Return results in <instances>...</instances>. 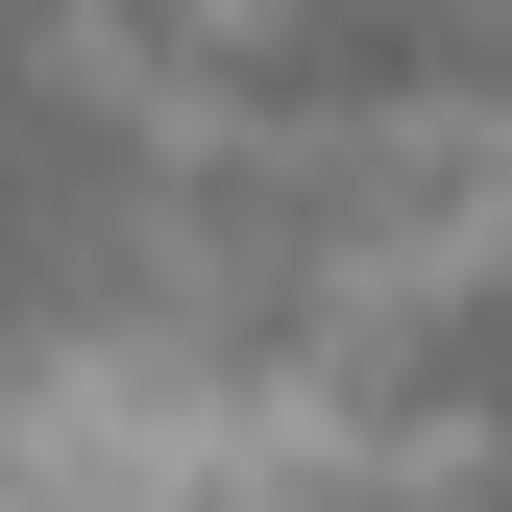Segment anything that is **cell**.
Instances as JSON below:
<instances>
[{"label":"cell","mask_w":512,"mask_h":512,"mask_svg":"<svg viewBox=\"0 0 512 512\" xmlns=\"http://www.w3.org/2000/svg\"><path fill=\"white\" fill-rule=\"evenodd\" d=\"M366 391H391L415 439H512V244H464V269H415V293H391Z\"/></svg>","instance_id":"1"},{"label":"cell","mask_w":512,"mask_h":512,"mask_svg":"<svg viewBox=\"0 0 512 512\" xmlns=\"http://www.w3.org/2000/svg\"><path fill=\"white\" fill-rule=\"evenodd\" d=\"M49 25H98V49H122V25H196V0H49Z\"/></svg>","instance_id":"2"}]
</instances>
